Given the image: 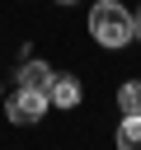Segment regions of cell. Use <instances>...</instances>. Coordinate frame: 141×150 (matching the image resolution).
I'll list each match as a JSON object with an SVG mask.
<instances>
[{
  "instance_id": "obj_5",
  "label": "cell",
  "mask_w": 141,
  "mask_h": 150,
  "mask_svg": "<svg viewBox=\"0 0 141 150\" xmlns=\"http://www.w3.org/2000/svg\"><path fill=\"white\" fill-rule=\"evenodd\" d=\"M52 75H56V70H52L47 61H38V56H33V61L19 70V84H28V89H47V84H52Z\"/></svg>"
},
{
  "instance_id": "obj_6",
  "label": "cell",
  "mask_w": 141,
  "mask_h": 150,
  "mask_svg": "<svg viewBox=\"0 0 141 150\" xmlns=\"http://www.w3.org/2000/svg\"><path fill=\"white\" fill-rule=\"evenodd\" d=\"M118 108L122 112H141V80H127L118 89Z\"/></svg>"
},
{
  "instance_id": "obj_1",
  "label": "cell",
  "mask_w": 141,
  "mask_h": 150,
  "mask_svg": "<svg viewBox=\"0 0 141 150\" xmlns=\"http://www.w3.org/2000/svg\"><path fill=\"white\" fill-rule=\"evenodd\" d=\"M89 38L99 47H127L136 38V14L127 5H118V0H99L89 9Z\"/></svg>"
},
{
  "instance_id": "obj_8",
  "label": "cell",
  "mask_w": 141,
  "mask_h": 150,
  "mask_svg": "<svg viewBox=\"0 0 141 150\" xmlns=\"http://www.w3.org/2000/svg\"><path fill=\"white\" fill-rule=\"evenodd\" d=\"M61 5H75V0H61Z\"/></svg>"
},
{
  "instance_id": "obj_7",
  "label": "cell",
  "mask_w": 141,
  "mask_h": 150,
  "mask_svg": "<svg viewBox=\"0 0 141 150\" xmlns=\"http://www.w3.org/2000/svg\"><path fill=\"white\" fill-rule=\"evenodd\" d=\"M136 33H141V19H136Z\"/></svg>"
},
{
  "instance_id": "obj_4",
  "label": "cell",
  "mask_w": 141,
  "mask_h": 150,
  "mask_svg": "<svg viewBox=\"0 0 141 150\" xmlns=\"http://www.w3.org/2000/svg\"><path fill=\"white\" fill-rule=\"evenodd\" d=\"M113 141H118V150H141V112H122Z\"/></svg>"
},
{
  "instance_id": "obj_3",
  "label": "cell",
  "mask_w": 141,
  "mask_h": 150,
  "mask_svg": "<svg viewBox=\"0 0 141 150\" xmlns=\"http://www.w3.org/2000/svg\"><path fill=\"white\" fill-rule=\"evenodd\" d=\"M47 98H52L56 108H75V103L85 98V89H80V80H75V75H61V70H56V75H52V84H47Z\"/></svg>"
},
{
  "instance_id": "obj_2",
  "label": "cell",
  "mask_w": 141,
  "mask_h": 150,
  "mask_svg": "<svg viewBox=\"0 0 141 150\" xmlns=\"http://www.w3.org/2000/svg\"><path fill=\"white\" fill-rule=\"evenodd\" d=\"M52 108V98H47V89H28V84H19V94L5 103V112H9V122L14 127H33V122H42V112Z\"/></svg>"
}]
</instances>
